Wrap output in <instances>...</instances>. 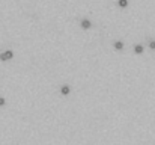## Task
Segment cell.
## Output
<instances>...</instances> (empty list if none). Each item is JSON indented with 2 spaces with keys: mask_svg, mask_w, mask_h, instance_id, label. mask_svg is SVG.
Instances as JSON below:
<instances>
[{
  "mask_svg": "<svg viewBox=\"0 0 155 145\" xmlns=\"http://www.w3.org/2000/svg\"><path fill=\"white\" fill-rule=\"evenodd\" d=\"M14 58V52L12 50H5L0 53V61H11Z\"/></svg>",
  "mask_w": 155,
  "mask_h": 145,
  "instance_id": "6da1fadb",
  "label": "cell"
},
{
  "mask_svg": "<svg viewBox=\"0 0 155 145\" xmlns=\"http://www.w3.org/2000/svg\"><path fill=\"white\" fill-rule=\"evenodd\" d=\"M80 26H81L83 29H90V27H92V23H90V20H87V18H83V20L80 21Z\"/></svg>",
  "mask_w": 155,
  "mask_h": 145,
  "instance_id": "7a4b0ae2",
  "label": "cell"
},
{
  "mask_svg": "<svg viewBox=\"0 0 155 145\" xmlns=\"http://www.w3.org/2000/svg\"><path fill=\"white\" fill-rule=\"evenodd\" d=\"M60 92H62V95H68L71 92V86L69 85H62L60 86Z\"/></svg>",
  "mask_w": 155,
  "mask_h": 145,
  "instance_id": "3957f363",
  "label": "cell"
},
{
  "mask_svg": "<svg viewBox=\"0 0 155 145\" xmlns=\"http://www.w3.org/2000/svg\"><path fill=\"white\" fill-rule=\"evenodd\" d=\"M113 47H114V50L120 52V50L123 49V43H122L120 39H117V41H114V43H113Z\"/></svg>",
  "mask_w": 155,
  "mask_h": 145,
  "instance_id": "277c9868",
  "label": "cell"
},
{
  "mask_svg": "<svg viewBox=\"0 0 155 145\" xmlns=\"http://www.w3.org/2000/svg\"><path fill=\"white\" fill-rule=\"evenodd\" d=\"M143 50H144V49H143V46H141V44L134 46V52H135L137 55H141V53H143Z\"/></svg>",
  "mask_w": 155,
  "mask_h": 145,
  "instance_id": "5b68a950",
  "label": "cell"
},
{
  "mask_svg": "<svg viewBox=\"0 0 155 145\" xmlns=\"http://www.w3.org/2000/svg\"><path fill=\"white\" fill-rule=\"evenodd\" d=\"M117 5H119V8H126L128 6V0H117Z\"/></svg>",
  "mask_w": 155,
  "mask_h": 145,
  "instance_id": "8992f818",
  "label": "cell"
},
{
  "mask_svg": "<svg viewBox=\"0 0 155 145\" xmlns=\"http://www.w3.org/2000/svg\"><path fill=\"white\" fill-rule=\"evenodd\" d=\"M149 49H150V50H155V39H150V41H149Z\"/></svg>",
  "mask_w": 155,
  "mask_h": 145,
  "instance_id": "52a82bcc",
  "label": "cell"
},
{
  "mask_svg": "<svg viewBox=\"0 0 155 145\" xmlns=\"http://www.w3.org/2000/svg\"><path fill=\"white\" fill-rule=\"evenodd\" d=\"M6 104V100H5V97H0V106H5Z\"/></svg>",
  "mask_w": 155,
  "mask_h": 145,
  "instance_id": "ba28073f",
  "label": "cell"
}]
</instances>
